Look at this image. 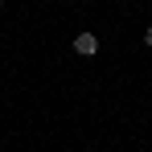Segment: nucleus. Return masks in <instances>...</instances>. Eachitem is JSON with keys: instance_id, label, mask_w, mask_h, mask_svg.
Masks as SVG:
<instances>
[{"instance_id": "nucleus-1", "label": "nucleus", "mask_w": 152, "mask_h": 152, "mask_svg": "<svg viewBox=\"0 0 152 152\" xmlns=\"http://www.w3.org/2000/svg\"><path fill=\"white\" fill-rule=\"evenodd\" d=\"M74 53L95 58V53H99V37H95V33H78V37H74Z\"/></svg>"}, {"instance_id": "nucleus-2", "label": "nucleus", "mask_w": 152, "mask_h": 152, "mask_svg": "<svg viewBox=\"0 0 152 152\" xmlns=\"http://www.w3.org/2000/svg\"><path fill=\"white\" fill-rule=\"evenodd\" d=\"M144 45H152V25H148V29H144Z\"/></svg>"}, {"instance_id": "nucleus-3", "label": "nucleus", "mask_w": 152, "mask_h": 152, "mask_svg": "<svg viewBox=\"0 0 152 152\" xmlns=\"http://www.w3.org/2000/svg\"><path fill=\"white\" fill-rule=\"evenodd\" d=\"M0 4H4V0H0Z\"/></svg>"}]
</instances>
